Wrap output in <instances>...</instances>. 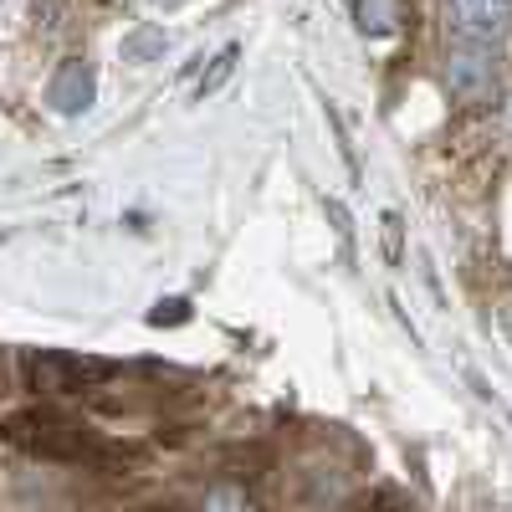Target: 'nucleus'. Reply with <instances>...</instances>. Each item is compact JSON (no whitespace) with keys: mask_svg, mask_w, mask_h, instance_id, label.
I'll return each instance as SVG.
<instances>
[{"mask_svg":"<svg viewBox=\"0 0 512 512\" xmlns=\"http://www.w3.org/2000/svg\"><path fill=\"white\" fill-rule=\"evenodd\" d=\"M446 88H451V98H461V103H487L492 88H497V72H492L487 52H477V47L456 52V57L446 62Z\"/></svg>","mask_w":512,"mask_h":512,"instance_id":"3","label":"nucleus"},{"mask_svg":"<svg viewBox=\"0 0 512 512\" xmlns=\"http://www.w3.org/2000/svg\"><path fill=\"white\" fill-rule=\"evenodd\" d=\"M108 374H113V364L82 359V354H67V349H36L26 359V379H31L36 395H77V390H93Z\"/></svg>","mask_w":512,"mask_h":512,"instance_id":"1","label":"nucleus"},{"mask_svg":"<svg viewBox=\"0 0 512 512\" xmlns=\"http://www.w3.org/2000/svg\"><path fill=\"white\" fill-rule=\"evenodd\" d=\"M57 103L72 113V108H82V103H88V77H82L77 67L67 72V82H62V88H57Z\"/></svg>","mask_w":512,"mask_h":512,"instance_id":"5","label":"nucleus"},{"mask_svg":"<svg viewBox=\"0 0 512 512\" xmlns=\"http://www.w3.org/2000/svg\"><path fill=\"white\" fill-rule=\"evenodd\" d=\"M21 436H26V446L41 451V456H88V436H82V425L57 420V415H31V420H21Z\"/></svg>","mask_w":512,"mask_h":512,"instance_id":"4","label":"nucleus"},{"mask_svg":"<svg viewBox=\"0 0 512 512\" xmlns=\"http://www.w3.org/2000/svg\"><path fill=\"white\" fill-rule=\"evenodd\" d=\"M446 11H451V31L461 41H472V47H482V41L507 31L512 0H446Z\"/></svg>","mask_w":512,"mask_h":512,"instance_id":"2","label":"nucleus"}]
</instances>
